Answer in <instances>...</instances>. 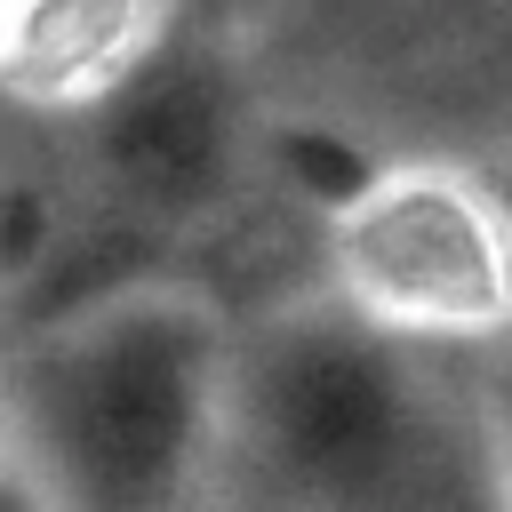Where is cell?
<instances>
[{"mask_svg":"<svg viewBox=\"0 0 512 512\" xmlns=\"http://www.w3.org/2000/svg\"><path fill=\"white\" fill-rule=\"evenodd\" d=\"M240 320L144 272L56 320L8 328L0 488L40 512H184L224 504Z\"/></svg>","mask_w":512,"mask_h":512,"instance_id":"obj_1","label":"cell"},{"mask_svg":"<svg viewBox=\"0 0 512 512\" xmlns=\"http://www.w3.org/2000/svg\"><path fill=\"white\" fill-rule=\"evenodd\" d=\"M496 504L472 352L376 328L328 280L240 320L224 504Z\"/></svg>","mask_w":512,"mask_h":512,"instance_id":"obj_2","label":"cell"},{"mask_svg":"<svg viewBox=\"0 0 512 512\" xmlns=\"http://www.w3.org/2000/svg\"><path fill=\"white\" fill-rule=\"evenodd\" d=\"M320 280L376 328L432 352H488L512 336V208L496 168L384 160L328 224Z\"/></svg>","mask_w":512,"mask_h":512,"instance_id":"obj_3","label":"cell"},{"mask_svg":"<svg viewBox=\"0 0 512 512\" xmlns=\"http://www.w3.org/2000/svg\"><path fill=\"white\" fill-rule=\"evenodd\" d=\"M64 128H80L88 192H104V208L152 232L216 216L264 160V128L248 120L224 56L200 48L192 32H176L128 88H112L96 112Z\"/></svg>","mask_w":512,"mask_h":512,"instance_id":"obj_4","label":"cell"},{"mask_svg":"<svg viewBox=\"0 0 512 512\" xmlns=\"http://www.w3.org/2000/svg\"><path fill=\"white\" fill-rule=\"evenodd\" d=\"M176 32V0H0V88L32 120H80Z\"/></svg>","mask_w":512,"mask_h":512,"instance_id":"obj_5","label":"cell"},{"mask_svg":"<svg viewBox=\"0 0 512 512\" xmlns=\"http://www.w3.org/2000/svg\"><path fill=\"white\" fill-rule=\"evenodd\" d=\"M480 368V424H488V456H496V504H512V336L472 352Z\"/></svg>","mask_w":512,"mask_h":512,"instance_id":"obj_6","label":"cell"},{"mask_svg":"<svg viewBox=\"0 0 512 512\" xmlns=\"http://www.w3.org/2000/svg\"><path fill=\"white\" fill-rule=\"evenodd\" d=\"M496 184H504V208H512V168H496Z\"/></svg>","mask_w":512,"mask_h":512,"instance_id":"obj_7","label":"cell"}]
</instances>
